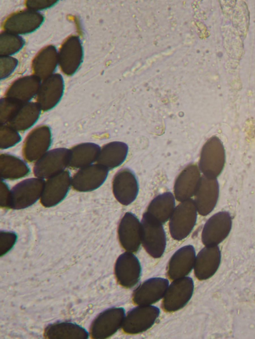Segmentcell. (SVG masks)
<instances>
[{
  "label": "cell",
  "mask_w": 255,
  "mask_h": 339,
  "mask_svg": "<svg viewBox=\"0 0 255 339\" xmlns=\"http://www.w3.org/2000/svg\"><path fill=\"white\" fill-rule=\"evenodd\" d=\"M24 41L14 34L4 32L0 35V55L8 56L18 52L23 47Z\"/></svg>",
  "instance_id": "obj_32"
},
{
  "label": "cell",
  "mask_w": 255,
  "mask_h": 339,
  "mask_svg": "<svg viewBox=\"0 0 255 339\" xmlns=\"http://www.w3.org/2000/svg\"><path fill=\"white\" fill-rule=\"evenodd\" d=\"M101 150L97 144L86 142L78 144L70 149L69 166L82 168L97 161Z\"/></svg>",
  "instance_id": "obj_28"
},
{
  "label": "cell",
  "mask_w": 255,
  "mask_h": 339,
  "mask_svg": "<svg viewBox=\"0 0 255 339\" xmlns=\"http://www.w3.org/2000/svg\"><path fill=\"white\" fill-rule=\"evenodd\" d=\"M175 208L174 196L167 192L155 197L148 206L146 212L163 224L171 218Z\"/></svg>",
  "instance_id": "obj_29"
},
{
  "label": "cell",
  "mask_w": 255,
  "mask_h": 339,
  "mask_svg": "<svg viewBox=\"0 0 255 339\" xmlns=\"http://www.w3.org/2000/svg\"><path fill=\"white\" fill-rule=\"evenodd\" d=\"M29 172V167L22 159L10 154H1L0 173L2 179H17L26 176Z\"/></svg>",
  "instance_id": "obj_30"
},
{
  "label": "cell",
  "mask_w": 255,
  "mask_h": 339,
  "mask_svg": "<svg viewBox=\"0 0 255 339\" xmlns=\"http://www.w3.org/2000/svg\"><path fill=\"white\" fill-rule=\"evenodd\" d=\"M51 143L50 128L45 125L37 127L27 135L24 143L23 154L28 161H37L47 152Z\"/></svg>",
  "instance_id": "obj_15"
},
{
  "label": "cell",
  "mask_w": 255,
  "mask_h": 339,
  "mask_svg": "<svg viewBox=\"0 0 255 339\" xmlns=\"http://www.w3.org/2000/svg\"><path fill=\"white\" fill-rule=\"evenodd\" d=\"M112 188L116 199L122 205H128L135 200L138 194L137 178L130 169L123 168L115 174Z\"/></svg>",
  "instance_id": "obj_12"
},
{
  "label": "cell",
  "mask_w": 255,
  "mask_h": 339,
  "mask_svg": "<svg viewBox=\"0 0 255 339\" xmlns=\"http://www.w3.org/2000/svg\"><path fill=\"white\" fill-rule=\"evenodd\" d=\"M10 196V190H9L7 185L1 181L0 201L1 207L9 208Z\"/></svg>",
  "instance_id": "obj_38"
},
{
  "label": "cell",
  "mask_w": 255,
  "mask_h": 339,
  "mask_svg": "<svg viewBox=\"0 0 255 339\" xmlns=\"http://www.w3.org/2000/svg\"><path fill=\"white\" fill-rule=\"evenodd\" d=\"M128 151V145L121 141L109 142L101 148L98 164L111 170L120 166L126 160Z\"/></svg>",
  "instance_id": "obj_26"
},
{
  "label": "cell",
  "mask_w": 255,
  "mask_h": 339,
  "mask_svg": "<svg viewBox=\"0 0 255 339\" xmlns=\"http://www.w3.org/2000/svg\"><path fill=\"white\" fill-rule=\"evenodd\" d=\"M141 268L137 258L130 252H126L118 258L115 273L119 283L126 288H131L139 281Z\"/></svg>",
  "instance_id": "obj_17"
},
{
  "label": "cell",
  "mask_w": 255,
  "mask_h": 339,
  "mask_svg": "<svg viewBox=\"0 0 255 339\" xmlns=\"http://www.w3.org/2000/svg\"><path fill=\"white\" fill-rule=\"evenodd\" d=\"M226 161L225 150L221 139L216 136L209 138L201 151L199 168L203 176L217 178L222 173Z\"/></svg>",
  "instance_id": "obj_1"
},
{
  "label": "cell",
  "mask_w": 255,
  "mask_h": 339,
  "mask_svg": "<svg viewBox=\"0 0 255 339\" xmlns=\"http://www.w3.org/2000/svg\"><path fill=\"white\" fill-rule=\"evenodd\" d=\"M197 212L195 202L191 199L181 202L175 207L169 224L174 239L182 240L190 234L195 225Z\"/></svg>",
  "instance_id": "obj_2"
},
{
  "label": "cell",
  "mask_w": 255,
  "mask_h": 339,
  "mask_svg": "<svg viewBox=\"0 0 255 339\" xmlns=\"http://www.w3.org/2000/svg\"><path fill=\"white\" fill-rule=\"evenodd\" d=\"M17 239L16 234L12 231H1L0 233V256L7 253L14 246Z\"/></svg>",
  "instance_id": "obj_35"
},
{
  "label": "cell",
  "mask_w": 255,
  "mask_h": 339,
  "mask_svg": "<svg viewBox=\"0 0 255 339\" xmlns=\"http://www.w3.org/2000/svg\"><path fill=\"white\" fill-rule=\"evenodd\" d=\"M44 337L51 339H86L88 332L83 327L70 322H57L47 326Z\"/></svg>",
  "instance_id": "obj_27"
},
{
  "label": "cell",
  "mask_w": 255,
  "mask_h": 339,
  "mask_svg": "<svg viewBox=\"0 0 255 339\" xmlns=\"http://www.w3.org/2000/svg\"><path fill=\"white\" fill-rule=\"evenodd\" d=\"M18 65V61L10 56L0 57V79L8 77L15 70Z\"/></svg>",
  "instance_id": "obj_36"
},
{
  "label": "cell",
  "mask_w": 255,
  "mask_h": 339,
  "mask_svg": "<svg viewBox=\"0 0 255 339\" xmlns=\"http://www.w3.org/2000/svg\"><path fill=\"white\" fill-rule=\"evenodd\" d=\"M21 137L16 130L8 124H0V145L1 149H6L18 143Z\"/></svg>",
  "instance_id": "obj_34"
},
{
  "label": "cell",
  "mask_w": 255,
  "mask_h": 339,
  "mask_svg": "<svg viewBox=\"0 0 255 339\" xmlns=\"http://www.w3.org/2000/svg\"><path fill=\"white\" fill-rule=\"evenodd\" d=\"M58 54L53 45L42 48L32 62L33 75L44 80L52 75L58 63Z\"/></svg>",
  "instance_id": "obj_25"
},
{
  "label": "cell",
  "mask_w": 255,
  "mask_h": 339,
  "mask_svg": "<svg viewBox=\"0 0 255 339\" xmlns=\"http://www.w3.org/2000/svg\"><path fill=\"white\" fill-rule=\"evenodd\" d=\"M57 1V0H27L25 5L29 9L36 11L51 7Z\"/></svg>",
  "instance_id": "obj_37"
},
{
  "label": "cell",
  "mask_w": 255,
  "mask_h": 339,
  "mask_svg": "<svg viewBox=\"0 0 255 339\" xmlns=\"http://www.w3.org/2000/svg\"><path fill=\"white\" fill-rule=\"evenodd\" d=\"M141 225V243L147 253L154 258H159L166 247V235L162 224L146 212L143 215Z\"/></svg>",
  "instance_id": "obj_3"
},
{
  "label": "cell",
  "mask_w": 255,
  "mask_h": 339,
  "mask_svg": "<svg viewBox=\"0 0 255 339\" xmlns=\"http://www.w3.org/2000/svg\"><path fill=\"white\" fill-rule=\"evenodd\" d=\"M159 313V309L155 306L139 305L128 313L122 325L123 329L129 334L142 333L154 324Z\"/></svg>",
  "instance_id": "obj_8"
},
{
  "label": "cell",
  "mask_w": 255,
  "mask_h": 339,
  "mask_svg": "<svg viewBox=\"0 0 255 339\" xmlns=\"http://www.w3.org/2000/svg\"><path fill=\"white\" fill-rule=\"evenodd\" d=\"M43 15L30 9L21 10L10 15L4 20L3 28L14 34H26L38 28L44 21Z\"/></svg>",
  "instance_id": "obj_11"
},
{
  "label": "cell",
  "mask_w": 255,
  "mask_h": 339,
  "mask_svg": "<svg viewBox=\"0 0 255 339\" xmlns=\"http://www.w3.org/2000/svg\"><path fill=\"white\" fill-rule=\"evenodd\" d=\"M70 150L65 148L47 151L35 163L33 172L37 178H49L64 171L69 165Z\"/></svg>",
  "instance_id": "obj_6"
},
{
  "label": "cell",
  "mask_w": 255,
  "mask_h": 339,
  "mask_svg": "<svg viewBox=\"0 0 255 339\" xmlns=\"http://www.w3.org/2000/svg\"><path fill=\"white\" fill-rule=\"evenodd\" d=\"M83 50L79 37H68L63 43L58 53V62L62 71L68 76L73 75L83 61Z\"/></svg>",
  "instance_id": "obj_13"
},
{
  "label": "cell",
  "mask_w": 255,
  "mask_h": 339,
  "mask_svg": "<svg viewBox=\"0 0 255 339\" xmlns=\"http://www.w3.org/2000/svg\"><path fill=\"white\" fill-rule=\"evenodd\" d=\"M22 104L23 103L8 98L1 99L0 101V124H7Z\"/></svg>",
  "instance_id": "obj_33"
},
{
  "label": "cell",
  "mask_w": 255,
  "mask_h": 339,
  "mask_svg": "<svg viewBox=\"0 0 255 339\" xmlns=\"http://www.w3.org/2000/svg\"><path fill=\"white\" fill-rule=\"evenodd\" d=\"M41 80L34 75L20 78L9 86L5 93V97L21 103L29 102L37 95Z\"/></svg>",
  "instance_id": "obj_24"
},
{
  "label": "cell",
  "mask_w": 255,
  "mask_h": 339,
  "mask_svg": "<svg viewBox=\"0 0 255 339\" xmlns=\"http://www.w3.org/2000/svg\"><path fill=\"white\" fill-rule=\"evenodd\" d=\"M193 290L194 283L191 278L184 277L174 280L163 297V310L171 312L181 309L190 300Z\"/></svg>",
  "instance_id": "obj_7"
},
{
  "label": "cell",
  "mask_w": 255,
  "mask_h": 339,
  "mask_svg": "<svg viewBox=\"0 0 255 339\" xmlns=\"http://www.w3.org/2000/svg\"><path fill=\"white\" fill-rule=\"evenodd\" d=\"M201 176L199 167L191 164L187 166L177 177L174 185L175 197L179 202L190 199L195 195Z\"/></svg>",
  "instance_id": "obj_21"
},
{
  "label": "cell",
  "mask_w": 255,
  "mask_h": 339,
  "mask_svg": "<svg viewBox=\"0 0 255 339\" xmlns=\"http://www.w3.org/2000/svg\"><path fill=\"white\" fill-rule=\"evenodd\" d=\"M44 183L43 179L33 178L17 184L10 190L9 208L20 210L32 205L41 198Z\"/></svg>",
  "instance_id": "obj_4"
},
{
  "label": "cell",
  "mask_w": 255,
  "mask_h": 339,
  "mask_svg": "<svg viewBox=\"0 0 255 339\" xmlns=\"http://www.w3.org/2000/svg\"><path fill=\"white\" fill-rule=\"evenodd\" d=\"M40 111L41 109L37 103H24L7 124L17 131L25 130L36 122Z\"/></svg>",
  "instance_id": "obj_31"
},
{
  "label": "cell",
  "mask_w": 255,
  "mask_h": 339,
  "mask_svg": "<svg viewBox=\"0 0 255 339\" xmlns=\"http://www.w3.org/2000/svg\"><path fill=\"white\" fill-rule=\"evenodd\" d=\"M168 285V280L165 278L149 279L134 291L132 300L138 305H150L164 297Z\"/></svg>",
  "instance_id": "obj_20"
},
{
  "label": "cell",
  "mask_w": 255,
  "mask_h": 339,
  "mask_svg": "<svg viewBox=\"0 0 255 339\" xmlns=\"http://www.w3.org/2000/svg\"><path fill=\"white\" fill-rule=\"evenodd\" d=\"M109 170L100 164L81 168L71 178L73 188L79 192H90L99 188L106 180Z\"/></svg>",
  "instance_id": "obj_14"
},
{
  "label": "cell",
  "mask_w": 255,
  "mask_h": 339,
  "mask_svg": "<svg viewBox=\"0 0 255 339\" xmlns=\"http://www.w3.org/2000/svg\"><path fill=\"white\" fill-rule=\"evenodd\" d=\"M219 185L217 178L201 177L195 194V203L199 214L207 216L215 207L219 198Z\"/></svg>",
  "instance_id": "obj_18"
},
{
  "label": "cell",
  "mask_w": 255,
  "mask_h": 339,
  "mask_svg": "<svg viewBox=\"0 0 255 339\" xmlns=\"http://www.w3.org/2000/svg\"><path fill=\"white\" fill-rule=\"evenodd\" d=\"M63 91L64 81L61 75L54 74L43 80L37 95V103L41 110L47 111L55 107Z\"/></svg>",
  "instance_id": "obj_19"
},
{
  "label": "cell",
  "mask_w": 255,
  "mask_h": 339,
  "mask_svg": "<svg viewBox=\"0 0 255 339\" xmlns=\"http://www.w3.org/2000/svg\"><path fill=\"white\" fill-rule=\"evenodd\" d=\"M196 253L194 247L188 245L177 250L170 258L167 275L171 280L186 277L194 267Z\"/></svg>",
  "instance_id": "obj_23"
},
{
  "label": "cell",
  "mask_w": 255,
  "mask_h": 339,
  "mask_svg": "<svg viewBox=\"0 0 255 339\" xmlns=\"http://www.w3.org/2000/svg\"><path fill=\"white\" fill-rule=\"evenodd\" d=\"M118 236L122 247L130 252L137 251L141 243V225L137 217L126 213L118 227Z\"/></svg>",
  "instance_id": "obj_16"
},
{
  "label": "cell",
  "mask_w": 255,
  "mask_h": 339,
  "mask_svg": "<svg viewBox=\"0 0 255 339\" xmlns=\"http://www.w3.org/2000/svg\"><path fill=\"white\" fill-rule=\"evenodd\" d=\"M232 220L230 213L218 212L205 223L201 235L202 241L205 246L217 245L222 242L230 232Z\"/></svg>",
  "instance_id": "obj_9"
},
{
  "label": "cell",
  "mask_w": 255,
  "mask_h": 339,
  "mask_svg": "<svg viewBox=\"0 0 255 339\" xmlns=\"http://www.w3.org/2000/svg\"><path fill=\"white\" fill-rule=\"evenodd\" d=\"M125 309L114 307L101 313L93 321L90 334L93 339H103L110 337L123 325L125 318Z\"/></svg>",
  "instance_id": "obj_5"
},
{
  "label": "cell",
  "mask_w": 255,
  "mask_h": 339,
  "mask_svg": "<svg viewBox=\"0 0 255 339\" xmlns=\"http://www.w3.org/2000/svg\"><path fill=\"white\" fill-rule=\"evenodd\" d=\"M71 178L69 171L65 170L48 178L40 198L41 204L49 208L62 202L69 190Z\"/></svg>",
  "instance_id": "obj_10"
},
{
  "label": "cell",
  "mask_w": 255,
  "mask_h": 339,
  "mask_svg": "<svg viewBox=\"0 0 255 339\" xmlns=\"http://www.w3.org/2000/svg\"><path fill=\"white\" fill-rule=\"evenodd\" d=\"M221 254L217 245L206 246L198 253L194 264V273L200 280L211 277L218 270Z\"/></svg>",
  "instance_id": "obj_22"
}]
</instances>
